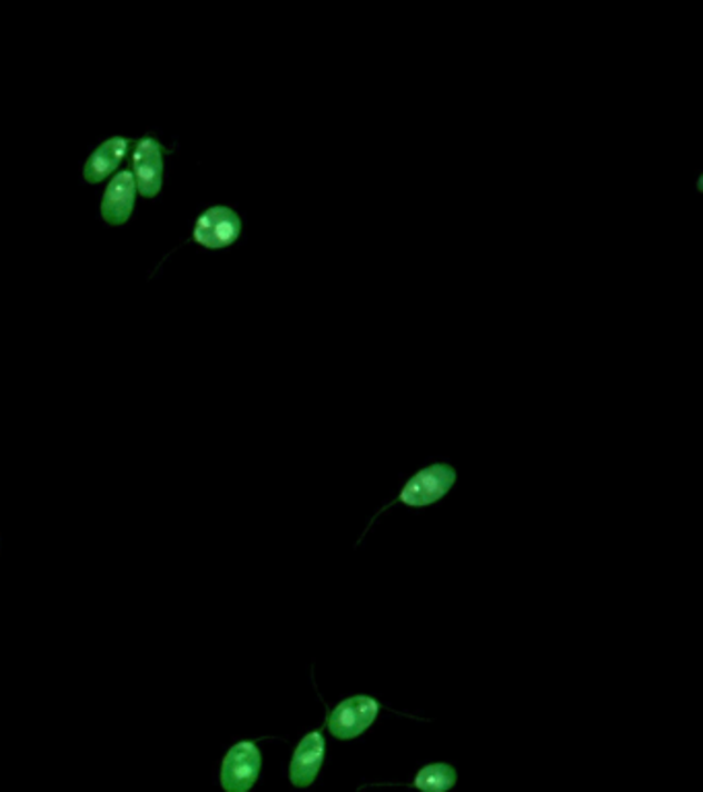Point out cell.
<instances>
[{
	"instance_id": "1",
	"label": "cell",
	"mask_w": 703,
	"mask_h": 792,
	"mask_svg": "<svg viewBox=\"0 0 703 792\" xmlns=\"http://www.w3.org/2000/svg\"><path fill=\"white\" fill-rule=\"evenodd\" d=\"M458 473L456 468L448 463H434L429 467L417 471L410 479H408L398 499L400 504H407L410 508H425L439 502L442 497H446L452 487L456 485Z\"/></svg>"
},
{
	"instance_id": "2",
	"label": "cell",
	"mask_w": 703,
	"mask_h": 792,
	"mask_svg": "<svg viewBox=\"0 0 703 792\" xmlns=\"http://www.w3.org/2000/svg\"><path fill=\"white\" fill-rule=\"evenodd\" d=\"M380 714V702L369 695H353L328 714V731L335 739L352 741L364 735Z\"/></svg>"
},
{
	"instance_id": "3",
	"label": "cell",
	"mask_w": 703,
	"mask_h": 792,
	"mask_svg": "<svg viewBox=\"0 0 703 792\" xmlns=\"http://www.w3.org/2000/svg\"><path fill=\"white\" fill-rule=\"evenodd\" d=\"M263 755L254 741H239L227 751L221 764V786L226 792H250L260 776Z\"/></svg>"
},
{
	"instance_id": "4",
	"label": "cell",
	"mask_w": 703,
	"mask_h": 792,
	"mask_svg": "<svg viewBox=\"0 0 703 792\" xmlns=\"http://www.w3.org/2000/svg\"><path fill=\"white\" fill-rule=\"evenodd\" d=\"M241 234V219L238 212L229 207H211L197 219L192 238L202 248L224 250L238 241Z\"/></svg>"
},
{
	"instance_id": "5",
	"label": "cell",
	"mask_w": 703,
	"mask_h": 792,
	"mask_svg": "<svg viewBox=\"0 0 703 792\" xmlns=\"http://www.w3.org/2000/svg\"><path fill=\"white\" fill-rule=\"evenodd\" d=\"M132 178L145 198L159 195L164 186V149L154 139H141L132 154Z\"/></svg>"
},
{
	"instance_id": "6",
	"label": "cell",
	"mask_w": 703,
	"mask_h": 792,
	"mask_svg": "<svg viewBox=\"0 0 703 792\" xmlns=\"http://www.w3.org/2000/svg\"><path fill=\"white\" fill-rule=\"evenodd\" d=\"M324 755H326V741L320 731L308 733L299 741L296 753L289 764V780L297 789H308L314 784L323 768Z\"/></svg>"
},
{
	"instance_id": "7",
	"label": "cell",
	"mask_w": 703,
	"mask_h": 792,
	"mask_svg": "<svg viewBox=\"0 0 703 792\" xmlns=\"http://www.w3.org/2000/svg\"><path fill=\"white\" fill-rule=\"evenodd\" d=\"M137 185L132 171H118L101 198V219L110 226L127 224L135 209Z\"/></svg>"
},
{
	"instance_id": "8",
	"label": "cell",
	"mask_w": 703,
	"mask_h": 792,
	"mask_svg": "<svg viewBox=\"0 0 703 792\" xmlns=\"http://www.w3.org/2000/svg\"><path fill=\"white\" fill-rule=\"evenodd\" d=\"M128 145H130V141L125 137H113V139L101 142L98 149L93 151V156L89 157L87 164H85V182H89V185L103 182L127 156Z\"/></svg>"
},
{
	"instance_id": "9",
	"label": "cell",
	"mask_w": 703,
	"mask_h": 792,
	"mask_svg": "<svg viewBox=\"0 0 703 792\" xmlns=\"http://www.w3.org/2000/svg\"><path fill=\"white\" fill-rule=\"evenodd\" d=\"M458 774L448 764L425 765L413 780V789L422 792H448L456 786Z\"/></svg>"
}]
</instances>
